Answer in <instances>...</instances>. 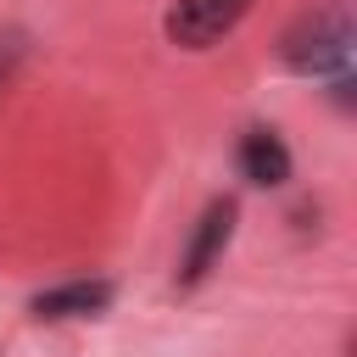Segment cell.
I'll list each match as a JSON object with an SVG mask.
<instances>
[{
	"instance_id": "cell-1",
	"label": "cell",
	"mask_w": 357,
	"mask_h": 357,
	"mask_svg": "<svg viewBox=\"0 0 357 357\" xmlns=\"http://www.w3.org/2000/svg\"><path fill=\"white\" fill-rule=\"evenodd\" d=\"M279 56L290 73L301 78H340L351 67V17L346 6H324V11H307L284 39H279Z\"/></svg>"
},
{
	"instance_id": "cell-2",
	"label": "cell",
	"mask_w": 357,
	"mask_h": 357,
	"mask_svg": "<svg viewBox=\"0 0 357 357\" xmlns=\"http://www.w3.org/2000/svg\"><path fill=\"white\" fill-rule=\"evenodd\" d=\"M251 0H173L167 6V39L178 50H212L218 39H229L245 22Z\"/></svg>"
},
{
	"instance_id": "cell-3",
	"label": "cell",
	"mask_w": 357,
	"mask_h": 357,
	"mask_svg": "<svg viewBox=\"0 0 357 357\" xmlns=\"http://www.w3.org/2000/svg\"><path fill=\"white\" fill-rule=\"evenodd\" d=\"M234 218H240V206H234L229 195L212 201V206L195 218V234H190V245H184V257H178V284H184V290L212 273V262H218L223 245L234 240Z\"/></svg>"
},
{
	"instance_id": "cell-4",
	"label": "cell",
	"mask_w": 357,
	"mask_h": 357,
	"mask_svg": "<svg viewBox=\"0 0 357 357\" xmlns=\"http://www.w3.org/2000/svg\"><path fill=\"white\" fill-rule=\"evenodd\" d=\"M234 167H240V178L245 184H257V190H279V184H290V145L279 139V128H245L240 134V151H234Z\"/></svg>"
},
{
	"instance_id": "cell-5",
	"label": "cell",
	"mask_w": 357,
	"mask_h": 357,
	"mask_svg": "<svg viewBox=\"0 0 357 357\" xmlns=\"http://www.w3.org/2000/svg\"><path fill=\"white\" fill-rule=\"evenodd\" d=\"M112 279H73V284H56V290H39L28 301V312L39 324H61V318H95L112 307Z\"/></svg>"
}]
</instances>
